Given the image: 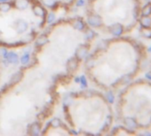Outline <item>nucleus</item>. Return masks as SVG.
<instances>
[{
	"label": "nucleus",
	"instance_id": "nucleus-5",
	"mask_svg": "<svg viewBox=\"0 0 151 136\" xmlns=\"http://www.w3.org/2000/svg\"><path fill=\"white\" fill-rule=\"evenodd\" d=\"M113 134H119V135H135V134H139L137 132L129 129L124 126H122L120 127H117L115 129V131L113 132Z\"/></svg>",
	"mask_w": 151,
	"mask_h": 136
},
{
	"label": "nucleus",
	"instance_id": "nucleus-12",
	"mask_svg": "<svg viewBox=\"0 0 151 136\" xmlns=\"http://www.w3.org/2000/svg\"><path fill=\"white\" fill-rule=\"evenodd\" d=\"M150 67H151V65H150Z\"/></svg>",
	"mask_w": 151,
	"mask_h": 136
},
{
	"label": "nucleus",
	"instance_id": "nucleus-4",
	"mask_svg": "<svg viewBox=\"0 0 151 136\" xmlns=\"http://www.w3.org/2000/svg\"><path fill=\"white\" fill-rule=\"evenodd\" d=\"M137 28H139L140 34L147 40H151V1L142 5Z\"/></svg>",
	"mask_w": 151,
	"mask_h": 136
},
{
	"label": "nucleus",
	"instance_id": "nucleus-7",
	"mask_svg": "<svg viewBox=\"0 0 151 136\" xmlns=\"http://www.w3.org/2000/svg\"><path fill=\"white\" fill-rule=\"evenodd\" d=\"M86 53H87V49H86L84 46L83 47H80L78 50H77V56L79 58H84L85 55H86Z\"/></svg>",
	"mask_w": 151,
	"mask_h": 136
},
{
	"label": "nucleus",
	"instance_id": "nucleus-11",
	"mask_svg": "<svg viewBox=\"0 0 151 136\" xmlns=\"http://www.w3.org/2000/svg\"><path fill=\"white\" fill-rule=\"evenodd\" d=\"M46 42V39L44 37V36H42V37H40L37 41V42L38 43V44H44L45 42Z\"/></svg>",
	"mask_w": 151,
	"mask_h": 136
},
{
	"label": "nucleus",
	"instance_id": "nucleus-3",
	"mask_svg": "<svg viewBox=\"0 0 151 136\" xmlns=\"http://www.w3.org/2000/svg\"><path fill=\"white\" fill-rule=\"evenodd\" d=\"M101 25L113 35L131 33L137 28L142 0H95Z\"/></svg>",
	"mask_w": 151,
	"mask_h": 136
},
{
	"label": "nucleus",
	"instance_id": "nucleus-9",
	"mask_svg": "<svg viewBox=\"0 0 151 136\" xmlns=\"http://www.w3.org/2000/svg\"><path fill=\"white\" fill-rule=\"evenodd\" d=\"M27 5H28V2L26 1V0H17V2H16V6L20 9H22V8L26 7Z\"/></svg>",
	"mask_w": 151,
	"mask_h": 136
},
{
	"label": "nucleus",
	"instance_id": "nucleus-1",
	"mask_svg": "<svg viewBox=\"0 0 151 136\" xmlns=\"http://www.w3.org/2000/svg\"><path fill=\"white\" fill-rule=\"evenodd\" d=\"M147 58V51L140 41L120 37L107 42L98 58L97 79L107 88H118L134 80Z\"/></svg>",
	"mask_w": 151,
	"mask_h": 136
},
{
	"label": "nucleus",
	"instance_id": "nucleus-2",
	"mask_svg": "<svg viewBox=\"0 0 151 136\" xmlns=\"http://www.w3.org/2000/svg\"><path fill=\"white\" fill-rule=\"evenodd\" d=\"M117 114L123 126L138 133L151 129V80H133L121 93Z\"/></svg>",
	"mask_w": 151,
	"mask_h": 136
},
{
	"label": "nucleus",
	"instance_id": "nucleus-6",
	"mask_svg": "<svg viewBox=\"0 0 151 136\" xmlns=\"http://www.w3.org/2000/svg\"><path fill=\"white\" fill-rule=\"evenodd\" d=\"M77 67V61L75 59V58H72L70 59L69 62H68V65H67V68L70 72H74L76 70V68Z\"/></svg>",
	"mask_w": 151,
	"mask_h": 136
},
{
	"label": "nucleus",
	"instance_id": "nucleus-8",
	"mask_svg": "<svg viewBox=\"0 0 151 136\" xmlns=\"http://www.w3.org/2000/svg\"><path fill=\"white\" fill-rule=\"evenodd\" d=\"M17 29L20 31V32H22V31H25L27 29V24L23 21H19L17 23Z\"/></svg>",
	"mask_w": 151,
	"mask_h": 136
},
{
	"label": "nucleus",
	"instance_id": "nucleus-10",
	"mask_svg": "<svg viewBox=\"0 0 151 136\" xmlns=\"http://www.w3.org/2000/svg\"><path fill=\"white\" fill-rule=\"evenodd\" d=\"M0 8H3L4 11H7L10 8V6L8 4H6V3H4V4L0 5Z\"/></svg>",
	"mask_w": 151,
	"mask_h": 136
}]
</instances>
